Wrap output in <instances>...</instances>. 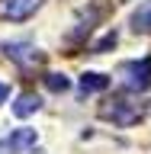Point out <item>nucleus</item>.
<instances>
[{
	"label": "nucleus",
	"mask_w": 151,
	"mask_h": 154,
	"mask_svg": "<svg viewBox=\"0 0 151 154\" xmlns=\"http://www.w3.org/2000/svg\"><path fill=\"white\" fill-rule=\"evenodd\" d=\"M45 87L52 93H64L68 87H71V80H68L64 74H45Z\"/></svg>",
	"instance_id": "obj_9"
},
{
	"label": "nucleus",
	"mask_w": 151,
	"mask_h": 154,
	"mask_svg": "<svg viewBox=\"0 0 151 154\" xmlns=\"http://www.w3.org/2000/svg\"><path fill=\"white\" fill-rule=\"evenodd\" d=\"M7 96H10V87H7V84H0V103H3Z\"/></svg>",
	"instance_id": "obj_11"
},
{
	"label": "nucleus",
	"mask_w": 151,
	"mask_h": 154,
	"mask_svg": "<svg viewBox=\"0 0 151 154\" xmlns=\"http://www.w3.org/2000/svg\"><path fill=\"white\" fill-rule=\"evenodd\" d=\"M3 51H7V58L19 61V64H39V61H42V55H39L32 45H26V42H7Z\"/></svg>",
	"instance_id": "obj_5"
},
{
	"label": "nucleus",
	"mask_w": 151,
	"mask_h": 154,
	"mask_svg": "<svg viewBox=\"0 0 151 154\" xmlns=\"http://www.w3.org/2000/svg\"><path fill=\"white\" fill-rule=\"evenodd\" d=\"M113 45H116V32H109V35H103V38L93 45V51H106V48H113Z\"/></svg>",
	"instance_id": "obj_10"
},
{
	"label": "nucleus",
	"mask_w": 151,
	"mask_h": 154,
	"mask_svg": "<svg viewBox=\"0 0 151 154\" xmlns=\"http://www.w3.org/2000/svg\"><path fill=\"white\" fill-rule=\"evenodd\" d=\"M122 80L129 90L135 93H145L151 87V58H142V61H129L122 64Z\"/></svg>",
	"instance_id": "obj_2"
},
{
	"label": "nucleus",
	"mask_w": 151,
	"mask_h": 154,
	"mask_svg": "<svg viewBox=\"0 0 151 154\" xmlns=\"http://www.w3.org/2000/svg\"><path fill=\"white\" fill-rule=\"evenodd\" d=\"M36 144V128H13L7 138H0V154H23Z\"/></svg>",
	"instance_id": "obj_3"
},
{
	"label": "nucleus",
	"mask_w": 151,
	"mask_h": 154,
	"mask_svg": "<svg viewBox=\"0 0 151 154\" xmlns=\"http://www.w3.org/2000/svg\"><path fill=\"white\" fill-rule=\"evenodd\" d=\"M106 87H109V77L96 74V71H87V74L80 77V90H84V93H96V90H106Z\"/></svg>",
	"instance_id": "obj_8"
},
{
	"label": "nucleus",
	"mask_w": 151,
	"mask_h": 154,
	"mask_svg": "<svg viewBox=\"0 0 151 154\" xmlns=\"http://www.w3.org/2000/svg\"><path fill=\"white\" fill-rule=\"evenodd\" d=\"M132 29L135 32H151V0H145L132 13Z\"/></svg>",
	"instance_id": "obj_7"
},
{
	"label": "nucleus",
	"mask_w": 151,
	"mask_h": 154,
	"mask_svg": "<svg viewBox=\"0 0 151 154\" xmlns=\"http://www.w3.org/2000/svg\"><path fill=\"white\" fill-rule=\"evenodd\" d=\"M42 7V0H0V16L7 19H29Z\"/></svg>",
	"instance_id": "obj_4"
},
{
	"label": "nucleus",
	"mask_w": 151,
	"mask_h": 154,
	"mask_svg": "<svg viewBox=\"0 0 151 154\" xmlns=\"http://www.w3.org/2000/svg\"><path fill=\"white\" fill-rule=\"evenodd\" d=\"M39 106H42V100H39L36 93H23L13 103V112L19 116V119H26V116H32V112H39Z\"/></svg>",
	"instance_id": "obj_6"
},
{
	"label": "nucleus",
	"mask_w": 151,
	"mask_h": 154,
	"mask_svg": "<svg viewBox=\"0 0 151 154\" xmlns=\"http://www.w3.org/2000/svg\"><path fill=\"white\" fill-rule=\"evenodd\" d=\"M100 116L116 125H135L142 119V109H138V103H129L125 96H113V100H106L100 106Z\"/></svg>",
	"instance_id": "obj_1"
}]
</instances>
